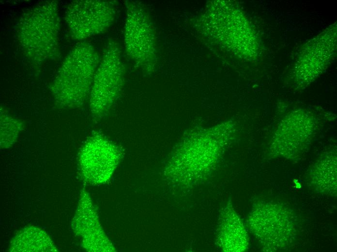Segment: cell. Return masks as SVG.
I'll return each mask as SVG.
<instances>
[{
	"instance_id": "277c9868",
	"label": "cell",
	"mask_w": 337,
	"mask_h": 252,
	"mask_svg": "<svg viewBox=\"0 0 337 252\" xmlns=\"http://www.w3.org/2000/svg\"><path fill=\"white\" fill-rule=\"evenodd\" d=\"M253 232L267 252L284 250L296 236V220L292 210L273 202L260 203L250 219Z\"/></svg>"
},
{
	"instance_id": "52a82bcc",
	"label": "cell",
	"mask_w": 337,
	"mask_h": 252,
	"mask_svg": "<svg viewBox=\"0 0 337 252\" xmlns=\"http://www.w3.org/2000/svg\"><path fill=\"white\" fill-rule=\"evenodd\" d=\"M118 158L115 146L103 136L95 133L88 139L80 152L82 173L90 182L105 181L111 175Z\"/></svg>"
},
{
	"instance_id": "30bf717a",
	"label": "cell",
	"mask_w": 337,
	"mask_h": 252,
	"mask_svg": "<svg viewBox=\"0 0 337 252\" xmlns=\"http://www.w3.org/2000/svg\"><path fill=\"white\" fill-rule=\"evenodd\" d=\"M23 123L12 116L6 110L0 109V147L8 148L16 142L23 129Z\"/></svg>"
},
{
	"instance_id": "7a4b0ae2",
	"label": "cell",
	"mask_w": 337,
	"mask_h": 252,
	"mask_svg": "<svg viewBox=\"0 0 337 252\" xmlns=\"http://www.w3.org/2000/svg\"><path fill=\"white\" fill-rule=\"evenodd\" d=\"M60 21L56 0L42 2L23 13L16 25V34L28 59L39 63L58 56Z\"/></svg>"
},
{
	"instance_id": "9c48e42d",
	"label": "cell",
	"mask_w": 337,
	"mask_h": 252,
	"mask_svg": "<svg viewBox=\"0 0 337 252\" xmlns=\"http://www.w3.org/2000/svg\"><path fill=\"white\" fill-rule=\"evenodd\" d=\"M311 177L312 183L318 192L336 195V155L329 154L321 158L314 167Z\"/></svg>"
},
{
	"instance_id": "6da1fadb",
	"label": "cell",
	"mask_w": 337,
	"mask_h": 252,
	"mask_svg": "<svg viewBox=\"0 0 337 252\" xmlns=\"http://www.w3.org/2000/svg\"><path fill=\"white\" fill-rule=\"evenodd\" d=\"M100 61L94 47L87 42L77 43L69 52L50 87L58 107L75 109L85 103Z\"/></svg>"
},
{
	"instance_id": "3957f363",
	"label": "cell",
	"mask_w": 337,
	"mask_h": 252,
	"mask_svg": "<svg viewBox=\"0 0 337 252\" xmlns=\"http://www.w3.org/2000/svg\"><path fill=\"white\" fill-rule=\"evenodd\" d=\"M124 72L120 46L111 39L104 50L89 95L90 110L95 118L106 115L119 97Z\"/></svg>"
},
{
	"instance_id": "ba28073f",
	"label": "cell",
	"mask_w": 337,
	"mask_h": 252,
	"mask_svg": "<svg viewBox=\"0 0 337 252\" xmlns=\"http://www.w3.org/2000/svg\"><path fill=\"white\" fill-rule=\"evenodd\" d=\"M10 252H56L52 241L41 229L29 226L17 233L11 242Z\"/></svg>"
},
{
	"instance_id": "5b68a950",
	"label": "cell",
	"mask_w": 337,
	"mask_h": 252,
	"mask_svg": "<svg viewBox=\"0 0 337 252\" xmlns=\"http://www.w3.org/2000/svg\"><path fill=\"white\" fill-rule=\"evenodd\" d=\"M126 18L124 42L128 55L141 70L153 71L156 61L155 36L148 13L143 3L126 0Z\"/></svg>"
},
{
	"instance_id": "8992f818",
	"label": "cell",
	"mask_w": 337,
	"mask_h": 252,
	"mask_svg": "<svg viewBox=\"0 0 337 252\" xmlns=\"http://www.w3.org/2000/svg\"><path fill=\"white\" fill-rule=\"evenodd\" d=\"M116 13L115 1L77 0L68 5L65 19L72 39L81 41L106 32Z\"/></svg>"
}]
</instances>
